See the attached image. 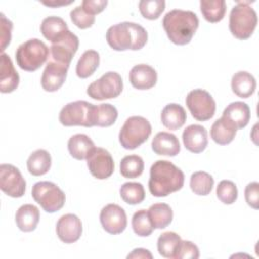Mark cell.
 Here are the masks:
<instances>
[{
    "instance_id": "cell-1",
    "label": "cell",
    "mask_w": 259,
    "mask_h": 259,
    "mask_svg": "<svg viewBox=\"0 0 259 259\" xmlns=\"http://www.w3.org/2000/svg\"><path fill=\"white\" fill-rule=\"evenodd\" d=\"M184 184V173L167 160L156 161L150 169L149 190L156 197L178 191Z\"/></svg>"
},
{
    "instance_id": "cell-2",
    "label": "cell",
    "mask_w": 259,
    "mask_h": 259,
    "mask_svg": "<svg viewBox=\"0 0 259 259\" xmlns=\"http://www.w3.org/2000/svg\"><path fill=\"white\" fill-rule=\"evenodd\" d=\"M168 38L175 45L184 46L190 42L196 32L199 20L190 10L173 9L167 12L162 21Z\"/></svg>"
},
{
    "instance_id": "cell-3",
    "label": "cell",
    "mask_w": 259,
    "mask_h": 259,
    "mask_svg": "<svg viewBox=\"0 0 259 259\" xmlns=\"http://www.w3.org/2000/svg\"><path fill=\"white\" fill-rule=\"evenodd\" d=\"M106 40L114 51H139L147 44L148 32L138 23L123 21L107 29Z\"/></svg>"
},
{
    "instance_id": "cell-4",
    "label": "cell",
    "mask_w": 259,
    "mask_h": 259,
    "mask_svg": "<svg viewBox=\"0 0 259 259\" xmlns=\"http://www.w3.org/2000/svg\"><path fill=\"white\" fill-rule=\"evenodd\" d=\"M249 3L238 2L230 12V31L236 38L242 40L249 38L253 34L258 22L257 13Z\"/></svg>"
},
{
    "instance_id": "cell-5",
    "label": "cell",
    "mask_w": 259,
    "mask_h": 259,
    "mask_svg": "<svg viewBox=\"0 0 259 259\" xmlns=\"http://www.w3.org/2000/svg\"><path fill=\"white\" fill-rule=\"evenodd\" d=\"M50 56V49L38 38H30L22 42L16 50V63L24 71L33 72L40 68Z\"/></svg>"
},
{
    "instance_id": "cell-6",
    "label": "cell",
    "mask_w": 259,
    "mask_h": 259,
    "mask_svg": "<svg viewBox=\"0 0 259 259\" xmlns=\"http://www.w3.org/2000/svg\"><path fill=\"white\" fill-rule=\"evenodd\" d=\"M151 133L150 121L143 116L134 115L128 117L121 126L118 135L119 143L126 150H135L148 140Z\"/></svg>"
},
{
    "instance_id": "cell-7",
    "label": "cell",
    "mask_w": 259,
    "mask_h": 259,
    "mask_svg": "<svg viewBox=\"0 0 259 259\" xmlns=\"http://www.w3.org/2000/svg\"><path fill=\"white\" fill-rule=\"evenodd\" d=\"M31 195L45 211L53 213L60 210L66 200L64 191L55 183L39 181L32 186Z\"/></svg>"
},
{
    "instance_id": "cell-8",
    "label": "cell",
    "mask_w": 259,
    "mask_h": 259,
    "mask_svg": "<svg viewBox=\"0 0 259 259\" xmlns=\"http://www.w3.org/2000/svg\"><path fill=\"white\" fill-rule=\"evenodd\" d=\"M95 106L96 105L84 100L70 102L61 109L59 114V120L65 126H94L93 116Z\"/></svg>"
},
{
    "instance_id": "cell-9",
    "label": "cell",
    "mask_w": 259,
    "mask_h": 259,
    "mask_svg": "<svg viewBox=\"0 0 259 259\" xmlns=\"http://www.w3.org/2000/svg\"><path fill=\"white\" fill-rule=\"evenodd\" d=\"M123 88L121 76L116 72H107L87 87V94L96 100L117 97Z\"/></svg>"
},
{
    "instance_id": "cell-10",
    "label": "cell",
    "mask_w": 259,
    "mask_h": 259,
    "mask_svg": "<svg viewBox=\"0 0 259 259\" xmlns=\"http://www.w3.org/2000/svg\"><path fill=\"white\" fill-rule=\"evenodd\" d=\"M185 102L191 115L199 121L208 120L214 115L215 101L206 90H191L187 94Z\"/></svg>"
},
{
    "instance_id": "cell-11",
    "label": "cell",
    "mask_w": 259,
    "mask_h": 259,
    "mask_svg": "<svg viewBox=\"0 0 259 259\" xmlns=\"http://www.w3.org/2000/svg\"><path fill=\"white\" fill-rule=\"evenodd\" d=\"M78 48V36L68 30L60 38L52 42L50 47V60L69 67Z\"/></svg>"
},
{
    "instance_id": "cell-12",
    "label": "cell",
    "mask_w": 259,
    "mask_h": 259,
    "mask_svg": "<svg viewBox=\"0 0 259 259\" xmlns=\"http://www.w3.org/2000/svg\"><path fill=\"white\" fill-rule=\"evenodd\" d=\"M26 182L19 169L11 164L0 166V188L11 197H21L25 192Z\"/></svg>"
},
{
    "instance_id": "cell-13",
    "label": "cell",
    "mask_w": 259,
    "mask_h": 259,
    "mask_svg": "<svg viewBox=\"0 0 259 259\" xmlns=\"http://www.w3.org/2000/svg\"><path fill=\"white\" fill-rule=\"evenodd\" d=\"M87 167L92 176L97 179H106L114 171V162L110 153L103 148H95L87 158Z\"/></svg>"
},
{
    "instance_id": "cell-14",
    "label": "cell",
    "mask_w": 259,
    "mask_h": 259,
    "mask_svg": "<svg viewBox=\"0 0 259 259\" xmlns=\"http://www.w3.org/2000/svg\"><path fill=\"white\" fill-rule=\"evenodd\" d=\"M100 223L102 228L111 235L122 233L127 225L126 213L118 204L109 203L100 211Z\"/></svg>"
},
{
    "instance_id": "cell-15",
    "label": "cell",
    "mask_w": 259,
    "mask_h": 259,
    "mask_svg": "<svg viewBox=\"0 0 259 259\" xmlns=\"http://www.w3.org/2000/svg\"><path fill=\"white\" fill-rule=\"evenodd\" d=\"M82 230L81 220L74 213L62 215L56 226L59 239L66 244H72L78 241L82 235Z\"/></svg>"
},
{
    "instance_id": "cell-16",
    "label": "cell",
    "mask_w": 259,
    "mask_h": 259,
    "mask_svg": "<svg viewBox=\"0 0 259 259\" xmlns=\"http://www.w3.org/2000/svg\"><path fill=\"white\" fill-rule=\"evenodd\" d=\"M68 69V66L49 60L41 75L40 83L42 89L48 92L59 90L67 78Z\"/></svg>"
},
{
    "instance_id": "cell-17",
    "label": "cell",
    "mask_w": 259,
    "mask_h": 259,
    "mask_svg": "<svg viewBox=\"0 0 259 259\" xmlns=\"http://www.w3.org/2000/svg\"><path fill=\"white\" fill-rule=\"evenodd\" d=\"M184 147L192 153L198 154L205 150L208 140L207 131L200 124H190L182 133Z\"/></svg>"
},
{
    "instance_id": "cell-18",
    "label": "cell",
    "mask_w": 259,
    "mask_h": 259,
    "mask_svg": "<svg viewBox=\"0 0 259 259\" xmlns=\"http://www.w3.org/2000/svg\"><path fill=\"white\" fill-rule=\"evenodd\" d=\"M128 78L136 89L147 90L156 85L158 76L153 67L147 64H139L132 68Z\"/></svg>"
},
{
    "instance_id": "cell-19",
    "label": "cell",
    "mask_w": 259,
    "mask_h": 259,
    "mask_svg": "<svg viewBox=\"0 0 259 259\" xmlns=\"http://www.w3.org/2000/svg\"><path fill=\"white\" fill-rule=\"evenodd\" d=\"M0 61V91L2 93H10L18 87L19 75L7 54L2 53Z\"/></svg>"
},
{
    "instance_id": "cell-20",
    "label": "cell",
    "mask_w": 259,
    "mask_h": 259,
    "mask_svg": "<svg viewBox=\"0 0 259 259\" xmlns=\"http://www.w3.org/2000/svg\"><path fill=\"white\" fill-rule=\"evenodd\" d=\"M152 150L157 155L174 157L180 152L178 138L168 132H159L152 141Z\"/></svg>"
},
{
    "instance_id": "cell-21",
    "label": "cell",
    "mask_w": 259,
    "mask_h": 259,
    "mask_svg": "<svg viewBox=\"0 0 259 259\" xmlns=\"http://www.w3.org/2000/svg\"><path fill=\"white\" fill-rule=\"evenodd\" d=\"M95 148L93 141L84 134H76L68 141L69 153L77 160H87Z\"/></svg>"
},
{
    "instance_id": "cell-22",
    "label": "cell",
    "mask_w": 259,
    "mask_h": 259,
    "mask_svg": "<svg viewBox=\"0 0 259 259\" xmlns=\"http://www.w3.org/2000/svg\"><path fill=\"white\" fill-rule=\"evenodd\" d=\"M39 222V210L33 204L21 205L15 213V223L22 232H32Z\"/></svg>"
},
{
    "instance_id": "cell-23",
    "label": "cell",
    "mask_w": 259,
    "mask_h": 259,
    "mask_svg": "<svg viewBox=\"0 0 259 259\" xmlns=\"http://www.w3.org/2000/svg\"><path fill=\"white\" fill-rule=\"evenodd\" d=\"M229 119L237 130L245 127L250 120V108L249 106L242 101H235L230 103L224 110L223 115Z\"/></svg>"
},
{
    "instance_id": "cell-24",
    "label": "cell",
    "mask_w": 259,
    "mask_h": 259,
    "mask_svg": "<svg viewBox=\"0 0 259 259\" xmlns=\"http://www.w3.org/2000/svg\"><path fill=\"white\" fill-rule=\"evenodd\" d=\"M237 134V128L229 119L222 116L217 119L210 127V137L219 145L230 144Z\"/></svg>"
},
{
    "instance_id": "cell-25",
    "label": "cell",
    "mask_w": 259,
    "mask_h": 259,
    "mask_svg": "<svg viewBox=\"0 0 259 259\" xmlns=\"http://www.w3.org/2000/svg\"><path fill=\"white\" fill-rule=\"evenodd\" d=\"M231 86L233 92L237 96L241 98H248L255 92L256 80L250 73L246 71H239L233 75Z\"/></svg>"
},
{
    "instance_id": "cell-26",
    "label": "cell",
    "mask_w": 259,
    "mask_h": 259,
    "mask_svg": "<svg viewBox=\"0 0 259 259\" xmlns=\"http://www.w3.org/2000/svg\"><path fill=\"white\" fill-rule=\"evenodd\" d=\"M186 112L184 108L177 103L167 104L161 112V121L169 130L175 131L180 128L186 121Z\"/></svg>"
},
{
    "instance_id": "cell-27",
    "label": "cell",
    "mask_w": 259,
    "mask_h": 259,
    "mask_svg": "<svg viewBox=\"0 0 259 259\" xmlns=\"http://www.w3.org/2000/svg\"><path fill=\"white\" fill-rule=\"evenodd\" d=\"M28 172L33 176H41L49 172L52 165V158L48 151L38 149L32 152L26 162Z\"/></svg>"
},
{
    "instance_id": "cell-28",
    "label": "cell",
    "mask_w": 259,
    "mask_h": 259,
    "mask_svg": "<svg viewBox=\"0 0 259 259\" xmlns=\"http://www.w3.org/2000/svg\"><path fill=\"white\" fill-rule=\"evenodd\" d=\"M181 241V237L175 232H165L161 234L157 241L159 254L165 258L176 259Z\"/></svg>"
},
{
    "instance_id": "cell-29",
    "label": "cell",
    "mask_w": 259,
    "mask_h": 259,
    "mask_svg": "<svg viewBox=\"0 0 259 259\" xmlns=\"http://www.w3.org/2000/svg\"><path fill=\"white\" fill-rule=\"evenodd\" d=\"M68 30L66 21L59 16H48L40 24V32L51 42L56 41Z\"/></svg>"
},
{
    "instance_id": "cell-30",
    "label": "cell",
    "mask_w": 259,
    "mask_h": 259,
    "mask_svg": "<svg viewBox=\"0 0 259 259\" xmlns=\"http://www.w3.org/2000/svg\"><path fill=\"white\" fill-rule=\"evenodd\" d=\"M148 214L154 229H164L173 220V210L167 203H154L148 209Z\"/></svg>"
},
{
    "instance_id": "cell-31",
    "label": "cell",
    "mask_w": 259,
    "mask_h": 259,
    "mask_svg": "<svg viewBox=\"0 0 259 259\" xmlns=\"http://www.w3.org/2000/svg\"><path fill=\"white\" fill-rule=\"evenodd\" d=\"M100 57L94 50L85 51L76 65V74L79 78L85 79L90 77L98 68Z\"/></svg>"
},
{
    "instance_id": "cell-32",
    "label": "cell",
    "mask_w": 259,
    "mask_h": 259,
    "mask_svg": "<svg viewBox=\"0 0 259 259\" xmlns=\"http://www.w3.org/2000/svg\"><path fill=\"white\" fill-rule=\"evenodd\" d=\"M227 5L224 0H201L200 11L204 19L208 22L215 23L221 21L226 13Z\"/></svg>"
},
{
    "instance_id": "cell-33",
    "label": "cell",
    "mask_w": 259,
    "mask_h": 259,
    "mask_svg": "<svg viewBox=\"0 0 259 259\" xmlns=\"http://www.w3.org/2000/svg\"><path fill=\"white\" fill-rule=\"evenodd\" d=\"M117 116V109L113 105L109 103H102L95 106L93 124L97 126L107 127L115 122Z\"/></svg>"
},
{
    "instance_id": "cell-34",
    "label": "cell",
    "mask_w": 259,
    "mask_h": 259,
    "mask_svg": "<svg viewBox=\"0 0 259 259\" xmlns=\"http://www.w3.org/2000/svg\"><path fill=\"white\" fill-rule=\"evenodd\" d=\"M120 197L128 204L135 205L143 202L145 199V189L140 182H125L119 189Z\"/></svg>"
},
{
    "instance_id": "cell-35",
    "label": "cell",
    "mask_w": 259,
    "mask_h": 259,
    "mask_svg": "<svg viewBox=\"0 0 259 259\" xmlns=\"http://www.w3.org/2000/svg\"><path fill=\"white\" fill-rule=\"evenodd\" d=\"M144 161L138 155H128L120 161V174L124 178H137L142 175L144 171Z\"/></svg>"
},
{
    "instance_id": "cell-36",
    "label": "cell",
    "mask_w": 259,
    "mask_h": 259,
    "mask_svg": "<svg viewBox=\"0 0 259 259\" xmlns=\"http://www.w3.org/2000/svg\"><path fill=\"white\" fill-rule=\"evenodd\" d=\"M213 184L212 176L204 171L194 172L190 177V188L197 195L209 194Z\"/></svg>"
},
{
    "instance_id": "cell-37",
    "label": "cell",
    "mask_w": 259,
    "mask_h": 259,
    "mask_svg": "<svg viewBox=\"0 0 259 259\" xmlns=\"http://www.w3.org/2000/svg\"><path fill=\"white\" fill-rule=\"evenodd\" d=\"M132 227L136 235L140 237H148L154 231L150 221L148 210L140 209L136 211L132 219Z\"/></svg>"
},
{
    "instance_id": "cell-38",
    "label": "cell",
    "mask_w": 259,
    "mask_h": 259,
    "mask_svg": "<svg viewBox=\"0 0 259 259\" xmlns=\"http://www.w3.org/2000/svg\"><path fill=\"white\" fill-rule=\"evenodd\" d=\"M165 4L164 0H142L139 2V9L145 18L154 20L164 11Z\"/></svg>"
},
{
    "instance_id": "cell-39",
    "label": "cell",
    "mask_w": 259,
    "mask_h": 259,
    "mask_svg": "<svg viewBox=\"0 0 259 259\" xmlns=\"http://www.w3.org/2000/svg\"><path fill=\"white\" fill-rule=\"evenodd\" d=\"M217 196L225 204H232L238 198L236 184L230 180H222L217 186Z\"/></svg>"
},
{
    "instance_id": "cell-40",
    "label": "cell",
    "mask_w": 259,
    "mask_h": 259,
    "mask_svg": "<svg viewBox=\"0 0 259 259\" xmlns=\"http://www.w3.org/2000/svg\"><path fill=\"white\" fill-rule=\"evenodd\" d=\"M70 17L72 22L81 29L91 27L95 21V16L87 13L81 5L76 6L74 9L71 10Z\"/></svg>"
},
{
    "instance_id": "cell-41",
    "label": "cell",
    "mask_w": 259,
    "mask_h": 259,
    "mask_svg": "<svg viewBox=\"0 0 259 259\" xmlns=\"http://www.w3.org/2000/svg\"><path fill=\"white\" fill-rule=\"evenodd\" d=\"M199 250L195 244L190 241H181L176 259H197Z\"/></svg>"
},
{
    "instance_id": "cell-42",
    "label": "cell",
    "mask_w": 259,
    "mask_h": 259,
    "mask_svg": "<svg viewBox=\"0 0 259 259\" xmlns=\"http://www.w3.org/2000/svg\"><path fill=\"white\" fill-rule=\"evenodd\" d=\"M1 16V24H0V31H1V52L3 53L5 48L10 44L11 40V30H12V22L5 17L3 13L0 14Z\"/></svg>"
},
{
    "instance_id": "cell-43",
    "label": "cell",
    "mask_w": 259,
    "mask_h": 259,
    "mask_svg": "<svg viewBox=\"0 0 259 259\" xmlns=\"http://www.w3.org/2000/svg\"><path fill=\"white\" fill-rule=\"evenodd\" d=\"M245 199L248 205L257 209L259 204V183L254 181L249 183L245 188Z\"/></svg>"
},
{
    "instance_id": "cell-44",
    "label": "cell",
    "mask_w": 259,
    "mask_h": 259,
    "mask_svg": "<svg viewBox=\"0 0 259 259\" xmlns=\"http://www.w3.org/2000/svg\"><path fill=\"white\" fill-rule=\"evenodd\" d=\"M106 5H107L106 0H84L81 3V6L83 7V9L91 15L100 13L101 11L104 10Z\"/></svg>"
},
{
    "instance_id": "cell-45",
    "label": "cell",
    "mask_w": 259,
    "mask_h": 259,
    "mask_svg": "<svg viewBox=\"0 0 259 259\" xmlns=\"http://www.w3.org/2000/svg\"><path fill=\"white\" fill-rule=\"evenodd\" d=\"M127 258H149V259H152L153 258V255L151 254V252L147 249H144V248H137L135 250H133L132 253H130L127 255Z\"/></svg>"
},
{
    "instance_id": "cell-46",
    "label": "cell",
    "mask_w": 259,
    "mask_h": 259,
    "mask_svg": "<svg viewBox=\"0 0 259 259\" xmlns=\"http://www.w3.org/2000/svg\"><path fill=\"white\" fill-rule=\"evenodd\" d=\"M73 1H68V2H54V1H49V2H42V4L47 6H52V7H58V6H63V5H69Z\"/></svg>"
}]
</instances>
